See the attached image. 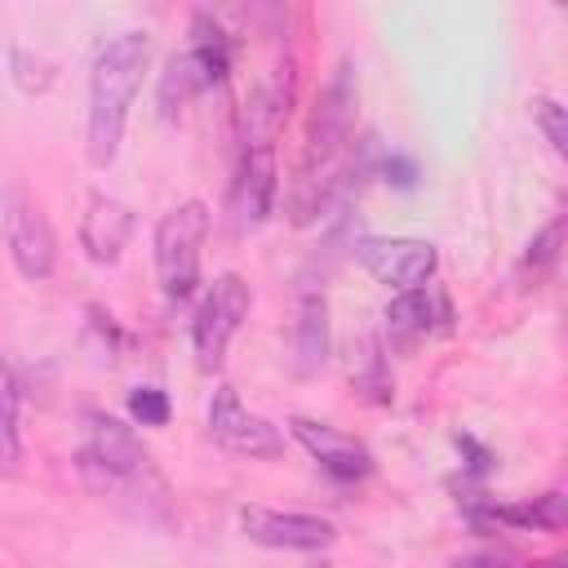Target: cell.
Returning a JSON list of instances; mask_svg holds the SVG:
<instances>
[{
	"label": "cell",
	"mask_w": 568,
	"mask_h": 568,
	"mask_svg": "<svg viewBox=\"0 0 568 568\" xmlns=\"http://www.w3.org/2000/svg\"><path fill=\"white\" fill-rule=\"evenodd\" d=\"M355 102H359V80L351 71V62H337V71L328 75V84L315 98L293 182L284 191V213H288L293 226L320 222L324 209L333 204L337 186L346 178H355L346 169V146H351V133H355Z\"/></svg>",
	"instance_id": "obj_1"
},
{
	"label": "cell",
	"mask_w": 568,
	"mask_h": 568,
	"mask_svg": "<svg viewBox=\"0 0 568 568\" xmlns=\"http://www.w3.org/2000/svg\"><path fill=\"white\" fill-rule=\"evenodd\" d=\"M80 470L84 479L111 497L133 506L138 515L146 510H164L169 506V479L155 466L151 448L133 435V426H124L111 413H89L84 417V448H80Z\"/></svg>",
	"instance_id": "obj_2"
},
{
	"label": "cell",
	"mask_w": 568,
	"mask_h": 568,
	"mask_svg": "<svg viewBox=\"0 0 568 568\" xmlns=\"http://www.w3.org/2000/svg\"><path fill=\"white\" fill-rule=\"evenodd\" d=\"M146 62H151L146 31H120L98 49L89 71V124H84V155L93 169H106L120 155L129 106L142 89Z\"/></svg>",
	"instance_id": "obj_3"
},
{
	"label": "cell",
	"mask_w": 568,
	"mask_h": 568,
	"mask_svg": "<svg viewBox=\"0 0 568 568\" xmlns=\"http://www.w3.org/2000/svg\"><path fill=\"white\" fill-rule=\"evenodd\" d=\"M231 71V44L222 36V27L213 22V13H195L191 18V44L182 53H173L160 71V115L173 120L191 98L217 89Z\"/></svg>",
	"instance_id": "obj_4"
},
{
	"label": "cell",
	"mask_w": 568,
	"mask_h": 568,
	"mask_svg": "<svg viewBox=\"0 0 568 568\" xmlns=\"http://www.w3.org/2000/svg\"><path fill=\"white\" fill-rule=\"evenodd\" d=\"M209 204L204 200H182L155 222V275L160 293L169 302H182L200 284V248L209 240Z\"/></svg>",
	"instance_id": "obj_5"
},
{
	"label": "cell",
	"mask_w": 568,
	"mask_h": 568,
	"mask_svg": "<svg viewBox=\"0 0 568 568\" xmlns=\"http://www.w3.org/2000/svg\"><path fill=\"white\" fill-rule=\"evenodd\" d=\"M248 311H253V288H248V280L235 275V271H222V275L209 284V293L200 297L195 320H191V351H195V364H200L204 373H217V368L226 364V351H231L240 324L248 320Z\"/></svg>",
	"instance_id": "obj_6"
},
{
	"label": "cell",
	"mask_w": 568,
	"mask_h": 568,
	"mask_svg": "<svg viewBox=\"0 0 568 568\" xmlns=\"http://www.w3.org/2000/svg\"><path fill=\"white\" fill-rule=\"evenodd\" d=\"M275 191H280V173H275V142H244L240 146V164L226 191V222L235 235L257 231L271 209H275Z\"/></svg>",
	"instance_id": "obj_7"
},
{
	"label": "cell",
	"mask_w": 568,
	"mask_h": 568,
	"mask_svg": "<svg viewBox=\"0 0 568 568\" xmlns=\"http://www.w3.org/2000/svg\"><path fill=\"white\" fill-rule=\"evenodd\" d=\"M351 253L377 284H386L395 293L422 288L439 266V248L417 235H359Z\"/></svg>",
	"instance_id": "obj_8"
},
{
	"label": "cell",
	"mask_w": 568,
	"mask_h": 568,
	"mask_svg": "<svg viewBox=\"0 0 568 568\" xmlns=\"http://www.w3.org/2000/svg\"><path fill=\"white\" fill-rule=\"evenodd\" d=\"M209 435L217 448L235 453V457H253V462H275L284 457V435L280 426H271L262 413H248L235 395V386H217L209 399Z\"/></svg>",
	"instance_id": "obj_9"
},
{
	"label": "cell",
	"mask_w": 568,
	"mask_h": 568,
	"mask_svg": "<svg viewBox=\"0 0 568 568\" xmlns=\"http://www.w3.org/2000/svg\"><path fill=\"white\" fill-rule=\"evenodd\" d=\"M240 528L248 541L266 550H328L337 541L333 519L302 510H271V506H240Z\"/></svg>",
	"instance_id": "obj_10"
},
{
	"label": "cell",
	"mask_w": 568,
	"mask_h": 568,
	"mask_svg": "<svg viewBox=\"0 0 568 568\" xmlns=\"http://www.w3.org/2000/svg\"><path fill=\"white\" fill-rule=\"evenodd\" d=\"M288 435L333 475V479H342V484H355V479H368L373 475V453H368V444L364 439H355V435H346V430H337V426H328V422H315V417H293L288 422Z\"/></svg>",
	"instance_id": "obj_11"
},
{
	"label": "cell",
	"mask_w": 568,
	"mask_h": 568,
	"mask_svg": "<svg viewBox=\"0 0 568 568\" xmlns=\"http://www.w3.org/2000/svg\"><path fill=\"white\" fill-rule=\"evenodd\" d=\"M133 226H138V217H133V209L124 200H115L106 191H93L84 200V217H80L84 257L98 262V266H115L124 244H129V235H133Z\"/></svg>",
	"instance_id": "obj_12"
},
{
	"label": "cell",
	"mask_w": 568,
	"mask_h": 568,
	"mask_svg": "<svg viewBox=\"0 0 568 568\" xmlns=\"http://www.w3.org/2000/svg\"><path fill=\"white\" fill-rule=\"evenodd\" d=\"M9 257L27 280H49L58 266V235L40 213V204L31 200H18L9 213Z\"/></svg>",
	"instance_id": "obj_13"
},
{
	"label": "cell",
	"mask_w": 568,
	"mask_h": 568,
	"mask_svg": "<svg viewBox=\"0 0 568 568\" xmlns=\"http://www.w3.org/2000/svg\"><path fill=\"white\" fill-rule=\"evenodd\" d=\"M386 337L395 342V346H413V342H422V337H430L435 328H448V302L435 293V288H404V293H395L390 302H386Z\"/></svg>",
	"instance_id": "obj_14"
},
{
	"label": "cell",
	"mask_w": 568,
	"mask_h": 568,
	"mask_svg": "<svg viewBox=\"0 0 568 568\" xmlns=\"http://www.w3.org/2000/svg\"><path fill=\"white\" fill-rule=\"evenodd\" d=\"M470 519L501 524L515 532H559L568 519V506H564V493H541L524 501H470Z\"/></svg>",
	"instance_id": "obj_15"
},
{
	"label": "cell",
	"mask_w": 568,
	"mask_h": 568,
	"mask_svg": "<svg viewBox=\"0 0 568 568\" xmlns=\"http://www.w3.org/2000/svg\"><path fill=\"white\" fill-rule=\"evenodd\" d=\"M293 355L297 373H315L328 359V302L324 293L306 288L297 297V324H293Z\"/></svg>",
	"instance_id": "obj_16"
},
{
	"label": "cell",
	"mask_w": 568,
	"mask_h": 568,
	"mask_svg": "<svg viewBox=\"0 0 568 568\" xmlns=\"http://www.w3.org/2000/svg\"><path fill=\"white\" fill-rule=\"evenodd\" d=\"M22 462V439H18V382L0 364V470L18 475Z\"/></svg>",
	"instance_id": "obj_17"
},
{
	"label": "cell",
	"mask_w": 568,
	"mask_h": 568,
	"mask_svg": "<svg viewBox=\"0 0 568 568\" xmlns=\"http://www.w3.org/2000/svg\"><path fill=\"white\" fill-rule=\"evenodd\" d=\"M532 120H537V129L546 133L550 151H555V155H568V106L555 102V98H537V102H532Z\"/></svg>",
	"instance_id": "obj_18"
},
{
	"label": "cell",
	"mask_w": 568,
	"mask_h": 568,
	"mask_svg": "<svg viewBox=\"0 0 568 568\" xmlns=\"http://www.w3.org/2000/svg\"><path fill=\"white\" fill-rule=\"evenodd\" d=\"M169 413H173V404L160 386H133L129 390V417L138 426H169Z\"/></svg>",
	"instance_id": "obj_19"
},
{
	"label": "cell",
	"mask_w": 568,
	"mask_h": 568,
	"mask_svg": "<svg viewBox=\"0 0 568 568\" xmlns=\"http://www.w3.org/2000/svg\"><path fill=\"white\" fill-rule=\"evenodd\" d=\"M351 382H355V390H364L368 399H390V377H386V364H382V351L368 342V351H364V359H359V368L351 373Z\"/></svg>",
	"instance_id": "obj_20"
},
{
	"label": "cell",
	"mask_w": 568,
	"mask_h": 568,
	"mask_svg": "<svg viewBox=\"0 0 568 568\" xmlns=\"http://www.w3.org/2000/svg\"><path fill=\"white\" fill-rule=\"evenodd\" d=\"M13 80H18L22 93H44V89L53 84V62L31 58V53L18 44V49H13Z\"/></svg>",
	"instance_id": "obj_21"
},
{
	"label": "cell",
	"mask_w": 568,
	"mask_h": 568,
	"mask_svg": "<svg viewBox=\"0 0 568 568\" xmlns=\"http://www.w3.org/2000/svg\"><path fill=\"white\" fill-rule=\"evenodd\" d=\"M559 231H564V226H559V222H550V226H546V231H541V235L528 244L524 266H532V275H537V271H546V266L559 257Z\"/></svg>",
	"instance_id": "obj_22"
},
{
	"label": "cell",
	"mask_w": 568,
	"mask_h": 568,
	"mask_svg": "<svg viewBox=\"0 0 568 568\" xmlns=\"http://www.w3.org/2000/svg\"><path fill=\"white\" fill-rule=\"evenodd\" d=\"M382 173H386V182H395V186H404V191L417 182V164H413L408 155H386V160H382Z\"/></svg>",
	"instance_id": "obj_23"
},
{
	"label": "cell",
	"mask_w": 568,
	"mask_h": 568,
	"mask_svg": "<svg viewBox=\"0 0 568 568\" xmlns=\"http://www.w3.org/2000/svg\"><path fill=\"white\" fill-rule=\"evenodd\" d=\"M457 448H462V453H466V457H470V462H466V466H470V470H475V475H484V470H488V466H493V453H488V448H479V444H475V439H470V435H457Z\"/></svg>",
	"instance_id": "obj_24"
},
{
	"label": "cell",
	"mask_w": 568,
	"mask_h": 568,
	"mask_svg": "<svg viewBox=\"0 0 568 568\" xmlns=\"http://www.w3.org/2000/svg\"><path fill=\"white\" fill-rule=\"evenodd\" d=\"M528 568H564L559 559H537V564H528Z\"/></svg>",
	"instance_id": "obj_25"
},
{
	"label": "cell",
	"mask_w": 568,
	"mask_h": 568,
	"mask_svg": "<svg viewBox=\"0 0 568 568\" xmlns=\"http://www.w3.org/2000/svg\"><path fill=\"white\" fill-rule=\"evenodd\" d=\"M457 568H488V559H466V564H457Z\"/></svg>",
	"instance_id": "obj_26"
}]
</instances>
